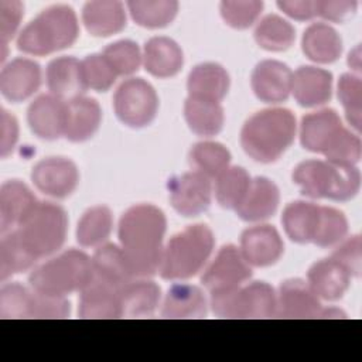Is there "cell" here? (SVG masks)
I'll return each instance as SVG.
<instances>
[{"label":"cell","instance_id":"obj_40","mask_svg":"<svg viewBox=\"0 0 362 362\" xmlns=\"http://www.w3.org/2000/svg\"><path fill=\"white\" fill-rule=\"evenodd\" d=\"M191 164L208 178L221 175L229 165L230 153L226 147L214 141H202L189 153Z\"/></svg>","mask_w":362,"mask_h":362},{"label":"cell","instance_id":"obj_46","mask_svg":"<svg viewBox=\"0 0 362 362\" xmlns=\"http://www.w3.org/2000/svg\"><path fill=\"white\" fill-rule=\"evenodd\" d=\"M361 89L359 76L344 74L338 82V98L345 109L348 122L354 129H361Z\"/></svg>","mask_w":362,"mask_h":362},{"label":"cell","instance_id":"obj_52","mask_svg":"<svg viewBox=\"0 0 362 362\" xmlns=\"http://www.w3.org/2000/svg\"><path fill=\"white\" fill-rule=\"evenodd\" d=\"M18 137V126L14 116L1 110V157H6L14 147Z\"/></svg>","mask_w":362,"mask_h":362},{"label":"cell","instance_id":"obj_31","mask_svg":"<svg viewBox=\"0 0 362 362\" xmlns=\"http://www.w3.org/2000/svg\"><path fill=\"white\" fill-rule=\"evenodd\" d=\"M160 300V287L147 280L129 281L119 288L122 317H148Z\"/></svg>","mask_w":362,"mask_h":362},{"label":"cell","instance_id":"obj_2","mask_svg":"<svg viewBox=\"0 0 362 362\" xmlns=\"http://www.w3.org/2000/svg\"><path fill=\"white\" fill-rule=\"evenodd\" d=\"M300 140L305 150L324 154L331 164L354 165L361 158V140L344 127L338 113L322 109L301 120Z\"/></svg>","mask_w":362,"mask_h":362},{"label":"cell","instance_id":"obj_13","mask_svg":"<svg viewBox=\"0 0 362 362\" xmlns=\"http://www.w3.org/2000/svg\"><path fill=\"white\" fill-rule=\"evenodd\" d=\"M35 187L47 195L65 198L76 188L79 175L76 165L62 157H49L41 160L31 173Z\"/></svg>","mask_w":362,"mask_h":362},{"label":"cell","instance_id":"obj_1","mask_svg":"<svg viewBox=\"0 0 362 362\" xmlns=\"http://www.w3.org/2000/svg\"><path fill=\"white\" fill-rule=\"evenodd\" d=\"M165 225L163 211L150 204L134 205L120 218L119 240L132 279L150 277L160 270Z\"/></svg>","mask_w":362,"mask_h":362},{"label":"cell","instance_id":"obj_16","mask_svg":"<svg viewBox=\"0 0 362 362\" xmlns=\"http://www.w3.org/2000/svg\"><path fill=\"white\" fill-rule=\"evenodd\" d=\"M293 72L279 61L266 59L256 65L252 74V89L255 95L269 103H279L287 99L291 90Z\"/></svg>","mask_w":362,"mask_h":362},{"label":"cell","instance_id":"obj_11","mask_svg":"<svg viewBox=\"0 0 362 362\" xmlns=\"http://www.w3.org/2000/svg\"><path fill=\"white\" fill-rule=\"evenodd\" d=\"M170 201L174 209L184 216H195L211 204L209 178L199 171L185 173L168 184Z\"/></svg>","mask_w":362,"mask_h":362},{"label":"cell","instance_id":"obj_37","mask_svg":"<svg viewBox=\"0 0 362 362\" xmlns=\"http://www.w3.org/2000/svg\"><path fill=\"white\" fill-rule=\"evenodd\" d=\"M296 38L294 27L276 14L266 16L255 30L256 42L267 51H284Z\"/></svg>","mask_w":362,"mask_h":362},{"label":"cell","instance_id":"obj_25","mask_svg":"<svg viewBox=\"0 0 362 362\" xmlns=\"http://www.w3.org/2000/svg\"><path fill=\"white\" fill-rule=\"evenodd\" d=\"M187 88L189 98L219 103L228 93L229 75L218 64H199L189 72Z\"/></svg>","mask_w":362,"mask_h":362},{"label":"cell","instance_id":"obj_38","mask_svg":"<svg viewBox=\"0 0 362 362\" xmlns=\"http://www.w3.org/2000/svg\"><path fill=\"white\" fill-rule=\"evenodd\" d=\"M216 178L215 195L218 202L223 208L236 209L249 189L252 181L249 174L242 167H228Z\"/></svg>","mask_w":362,"mask_h":362},{"label":"cell","instance_id":"obj_6","mask_svg":"<svg viewBox=\"0 0 362 362\" xmlns=\"http://www.w3.org/2000/svg\"><path fill=\"white\" fill-rule=\"evenodd\" d=\"M28 280L38 293L65 297L82 291L93 280L92 259L81 250L71 249L35 267Z\"/></svg>","mask_w":362,"mask_h":362},{"label":"cell","instance_id":"obj_48","mask_svg":"<svg viewBox=\"0 0 362 362\" xmlns=\"http://www.w3.org/2000/svg\"><path fill=\"white\" fill-rule=\"evenodd\" d=\"M362 242L361 236H352L348 240H345L341 246L335 249L331 259H334L338 264H341L351 277H359L362 270Z\"/></svg>","mask_w":362,"mask_h":362},{"label":"cell","instance_id":"obj_15","mask_svg":"<svg viewBox=\"0 0 362 362\" xmlns=\"http://www.w3.org/2000/svg\"><path fill=\"white\" fill-rule=\"evenodd\" d=\"M240 253L250 266H270L283 253V240L270 225H257L243 232Z\"/></svg>","mask_w":362,"mask_h":362},{"label":"cell","instance_id":"obj_43","mask_svg":"<svg viewBox=\"0 0 362 362\" xmlns=\"http://www.w3.org/2000/svg\"><path fill=\"white\" fill-rule=\"evenodd\" d=\"M103 57L109 61L117 75H130L136 72L141 62L139 45L130 40H122L107 45Z\"/></svg>","mask_w":362,"mask_h":362},{"label":"cell","instance_id":"obj_44","mask_svg":"<svg viewBox=\"0 0 362 362\" xmlns=\"http://www.w3.org/2000/svg\"><path fill=\"white\" fill-rule=\"evenodd\" d=\"M33 293L17 283L6 284L0 291L1 318H30Z\"/></svg>","mask_w":362,"mask_h":362},{"label":"cell","instance_id":"obj_17","mask_svg":"<svg viewBox=\"0 0 362 362\" xmlns=\"http://www.w3.org/2000/svg\"><path fill=\"white\" fill-rule=\"evenodd\" d=\"M41 83L40 65L27 58H16L0 74L1 93L11 102H21L31 96Z\"/></svg>","mask_w":362,"mask_h":362},{"label":"cell","instance_id":"obj_19","mask_svg":"<svg viewBox=\"0 0 362 362\" xmlns=\"http://www.w3.org/2000/svg\"><path fill=\"white\" fill-rule=\"evenodd\" d=\"M291 90L301 106L324 105L331 98L332 75L321 68L301 66L293 74Z\"/></svg>","mask_w":362,"mask_h":362},{"label":"cell","instance_id":"obj_8","mask_svg":"<svg viewBox=\"0 0 362 362\" xmlns=\"http://www.w3.org/2000/svg\"><path fill=\"white\" fill-rule=\"evenodd\" d=\"M66 226V214L59 205L38 202L30 215L17 226L16 233L28 252L40 259L62 246Z\"/></svg>","mask_w":362,"mask_h":362},{"label":"cell","instance_id":"obj_47","mask_svg":"<svg viewBox=\"0 0 362 362\" xmlns=\"http://www.w3.org/2000/svg\"><path fill=\"white\" fill-rule=\"evenodd\" d=\"M69 303L64 297L48 296L34 290L30 307V318H66Z\"/></svg>","mask_w":362,"mask_h":362},{"label":"cell","instance_id":"obj_22","mask_svg":"<svg viewBox=\"0 0 362 362\" xmlns=\"http://www.w3.org/2000/svg\"><path fill=\"white\" fill-rule=\"evenodd\" d=\"M280 194L276 184L264 177L250 181L249 189L236 208L239 218L247 222H259L270 218L279 205Z\"/></svg>","mask_w":362,"mask_h":362},{"label":"cell","instance_id":"obj_3","mask_svg":"<svg viewBox=\"0 0 362 362\" xmlns=\"http://www.w3.org/2000/svg\"><path fill=\"white\" fill-rule=\"evenodd\" d=\"M296 117L288 109H264L242 127L240 143L247 156L260 163L276 161L293 143Z\"/></svg>","mask_w":362,"mask_h":362},{"label":"cell","instance_id":"obj_18","mask_svg":"<svg viewBox=\"0 0 362 362\" xmlns=\"http://www.w3.org/2000/svg\"><path fill=\"white\" fill-rule=\"evenodd\" d=\"M102 112L95 99L78 96L65 103L64 136L71 141H83L95 134Z\"/></svg>","mask_w":362,"mask_h":362},{"label":"cell","instance_id":"obj_12","mask_svg":"<svg viewBox=\"0 0 362 362\" xmlns=\"http://www.w3.org/2000/svg\"><path fill=\"white\" fill-rule=\"evenodd\" d=\"M250 276V264L245 260L240 250L232 245H226L218 252L201 280L209 291H216L239 287Z\"/></svg>","mask_w":362,"mask_h":362},{"label":"cell","instance_id":"obj_29","mask_svg":"<svg viewBox=\"0 0 362 362\" xmlns=\"http://www.w3.org/2000/svg\"><path fill=\"white\" fill-rule=\"evenodd\" d=\"M303 52L311 61L328 64L338 59L342 51V40L339 34L324 23L311 24L303 35Z\"/></svg>","mask_w":362,"mask_h":362},{"label":"cell","instance_id":"obj_50","mask_svg":"<svg viewBox=\"0 0 362 362\" xmlns=\"http://www.w3.org/2000/svg\"><path fill=\"white\" fill-rule=\"evenodd\" d=\"M356 11V1H318L317 16L328 21H345Z\"/></svg>","mask_w":362,"mask_h":362},{"label":"cell","instance_id":"obj_36","mask_svg":"<svg viewBox=\"0 0 362 362\" xmlns=\"http://www.w3.org/2000/svg\"><path fill=\"white\" fill-rule=\"evenodd\" d=\"M112 212L107 206L99 205L88 209L76 229V239L82 246H98L105 242L112 230Z\"/></svg>","mask_w":362,"mask_h":362},{"label":"cell","instance_id":"obj_20","mask_svg":"<svg viewBox=\"0 0 362 362\" xmlns=\"http://www.w3.org/2000/svg\"><path fill=\"white\" fill-rule=\"evenodd\" d=\"M27 119L38 137L55 140L64 134L65 102L54 95H41L30 105Z\"/></svg>","mask_w":362,"mask_h":362},{"label":"cell","instance_id":"obj_27","mask_svg":"<svg viewBox=\"0 0 362 362\" xmlns=\"http://www.w3.org/2000/svg\"><path fill=\"white\" fill-rule=\"evenodd\" d=\"M82 20L92 35L107 37L124 28L126 13L120 1L98 0L85 4Z\"/></svg>","mask_w":362,"mask_h":362},{"label":"cell","instance_id":"obj_53","mask_svg":"<svg viewBox=\"0 0 362 362\" xmlns=\"http://www.w3.org/2000/svg\"><path fill=\"white\" fill-rule=\"evenodd\" d=\"M361 48L356 47L351 54H349V58H348V64L351 68L359 71L361 69Z\"/></svg>","mask_w":362,"mask_h":362},{"label":"cell","instance_id":"obj_30","mask_svg":"<svg viewBox=\"0 0 362 362\" xmlns=\"http://www.w3.org/2000/svg\"><path fill=\"white\" fill-rule=\"evenodd\" d=\"M206 314V301L202 291L191 284H174L164 300V318H202Z\"/></svg>","mask_w":362,"mask_h":362},{"label":"cell","instance_id":"obj_21","mask_svg":"<svg viewBox=\"0 0 362 362\" xmlns=\"http://www.w3.org/2000/svg\"><path fill=\"white\" fill-rule=\"evenodd\" d=\"M47 85L51 93L59 99H75L81 96L86 88L81 62L74 57H59L47 66Z\"/></svg>","mask_w":362,"mask_h":362},{"label":"cell","instance_id":"obj_10","mask_svg":"<svg viewBox=\"0 0 362 362\" xmlns=\"http://www.w3.org/2000/svg\"><path fill=\"white\" fill-rule=\"evenodd\" d=\"M113 106L120 122L130 127H143L154 119L158 98L148 82L141 78H130L117 88Z\"/></svg>","mask_w":362,"mask_h":362},{"label":"cell","instance_id":"obj_49","mask_svg":"<svg viewBox=\"0 0 362 362\" xmlns=\"http://www.w3.org/2000/svg\"><path fill=\"white\" fill-rule=\"evenodd\" d=\"M24 6L18 0H1L0 1V37L1 47L7 45V41L13 38L16 34L21 17H23Z\"/></svg>","mask_w":362,"mask_h":362},{"label":"cell","instance_id":"obj_39","mask_svg":"<svg viewBox=\"0 0 362 362\" xmlns=\"http://www.w3.org/2000/svg\"><path fill=\"white\" fill-rule=\"evenodd\" d=\"M37 257L33 256L23 245L18 235L10 232L1 239L0 243V279L4 281L7 277L30 269Z\"/></svg>","mask_w":362,"mask_h":362},{"label":"cell","instance_id":"obj_7","mask_svg":"<svg viewBox=\"0 0 362 362\" xmlns=\"http://www.w3.org/2000/svg\"><path fill=\"white\" fill-rule=\"evenodd\" d=\"M214 249V235L205 225H191L174 235L163 250L160 273L163 279L177 280L195 276Z\"/></svg>","mask_w":362,"mask_h":362},{"label":"cell","instance_id":"obj_4","mask_svg":"<svg viewBox=\"0 0 362 362\" xmlns=\"http://www.w3.org/2000/svg\"><path fill=\"white\" fill-rule=\"evenodd\" d=\"M78 20L68 6H52L30 21L17 38L20 51L47 55L72 45L78 37Z\"/></svg>","mask_w":362,"mask_h":362},{"label":"cell","instance_id":"obj_26","mask_svg":"<svg viewBox=\"0 0 362 362\" xmlns=\"http://www.w3.org/2000/svg\"><path fill=\"white\" fill-rule=\"evenodd\" d=\"M308 286L324 300H338L349 286L351 274L334 259H322L311 266L307 274Z\"/></svg>","mask_w":362,"mask_h":362},{"label":"cell","instance_id":"obj_23","mask_svg":"<svg viewBox=\"0 0 362 362\" xmlns=\"http://www.w3.org/2000/svg\"><path fill=\"white\" fill-rule=\"evenodd\" d=\"M34 194L20 181H6L0 189V229L7 232L11 226L20 225L37 206Z\"/></svg>","mask_w":362,"mask_h":362},{"label":"cell","instance_id":"obj_5","mask_svg":"<svg viewBox=\"0 0 362 362\" xmlns=\"http://www.w3.org/2000/svg\"><path fill=\"white\" fill-rule=\"evenodd\" d=\"M293 181L310 198L348 201L359 191L361 174L354 165H337L321 160H307L296 167Z\"/></svg>","mask_w":362,"mask_h":362},{"label":"cell","instance_id":"obj_34","mask_svg":"<svg viewBox=\"0 0 362 362\" xmlns=\"http://www.w3.org/2000/svg\"><path fill=\"white\" fill-rule=\"evenodd\" d=\"M184 113L189 129L199 136H215L222 129L223 110L216 102L188 98Z\"/></svg>","mask_w":362,"mask_h":362},{"label":"cell","instance_id":"obj_35","mask_svg":"<svg viewBox=\"0 0 362 362\" xmlns=\"http://www.w3.org/2000/svg\"><path fill=\"white\" fill-rule=\"evenodd\" d=\"M127 7L132 18L147 28L165 27L178 11V3L174 0H132Z\"/></svg>","mask_w":362,"mask_h":362},{"label":"cell","instance_id":"obj_24","mask_svg":"<svg viewBox=\"0 0 362 362\" xmlns=\"http://www.w3.org/2000/svg\"><path fill=\"white\" fill-rule=\"evenodd\" d=\"M81 318H120L119 290L93 277L82 290L79 300Z\"/></svg>","mask_w":362,"mask_h":362},{"label":"cell","instance_id":"obj_51","mask_svg":"<svg viewBox=\"0 0 362 362\" xmlns=\"http://www.w3.org/2000/svg\"><path fill=\"white\" fill-rule=\"evenodd\" d=\"M280 10L294 20H310L317 16L318 1L311 0H294V1H277Z\"/></svg>","mask_w":362,"mask_h":362},{"label":"cell","instance_id":"obj_32","mask_svg":"<svg viewBox=\"0 0 362 362\" xmlns=\"http://www.w3.org/2000/svg\"><path fill=\"white\" fill-rule=\"evenodd\" d=\"M320 218V205L297 201L286 206L281 222L287 236L297 243L313 242Z\"/></svg>","mask_w":362,"mask_h":362},{"label":"cell","instance_id":"obj_9","mask_svg":"<svg viewBox=\"0 0 362 362\" xmlns=\"http://www.w3.org/2000/svg\"><path fill=\"white\" fill-rule=\"evenodd\" d=\"M211 305L225 318H269L276 315V293L267 283L255 281L246 287L211 291Z\"/></svg>","mask_w":362,"mask_h":362},{"label":"cell","instance_id":"obj_45","mask_svg":"<svg viewBox=\"0 0 362 362\" xmlns=\"http://www.w3.org/2000/svg\"><path fill=\"white\" fill-rule=\"evenodd\" d=\"M263 10L259 0H233L221 3V14L225 23L233 28L243 30L250 27Z\"/></svg>","mask_w":362,"mask_h":362},{"label":"cell","instance_id":"obj_28","mask_svg":"<svg viewBox=\"0 0 362 362\" xmlns=\"http://www.w3.org/2000/svg\"><path fill=\"white\" fill-rule=\"evenodd\" d=\"M144 68L157 78L174 76L182 66V51L167 37H153L144 45Z\"/></svg>","mask_w":362,"mask_h":362},{"label":"cell","instance_id":"obj_14","mask_svg":"<svg viewBox=\"0 0 362 362\" xmlns=\"http://www.w3.org/2000/svg\"><path fill=\"white\" fill-rule=\"evenodd\" d=\"M324 310L308 284L303 280H287L280 286L276 296V315L283 318H315L322 317Z\"/></svg>","mask_w":362,"mask_h":362},{"label":"cell","instance_id":"obj_33","mask_svg":"<svg viewBox=\"0 0 362 362\" xmlns=\"http://www.w3.org/2000/svg\"><path fill=\"white\" fill-rule=\"evenodd\" d=\"M92 264L93 277L116 290L133 280L127 272L122 247H117L116 245L100 246L92 257Z\"/></svg>","mask_w":362,"mask_h":362},{"label":"cell","instance_id":"obj_41","mask_svg":"<svg viewBox=\"0 0 362 362\" xmlns=\"http://www.w3.org/2000/svg\"><path fill=\"white\" fill-rule=\"evenodd\" d=\"M348 232V221L345 215L329 206H320L318 226L313 243L321 247H328L345 238Z\"/></svg>","mask_w":362,"mask_h":362},{"label":"cell","instance_id":"obj_42","mask_svg":"<svg viewBox=\"0 0 362 362\" xmlns=\"http://www.w3.org/2000/svg\"><path fill=\"white\" fill-rule=\"evenodd\" d=\"M82 76L86 88L105 92L116 81L117 74L109 61L103 57V54H92L88 55L82 62Z\"/></svg>","mask_w":362,"mask_h":362}]
</instances>
